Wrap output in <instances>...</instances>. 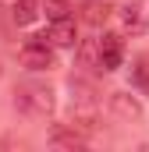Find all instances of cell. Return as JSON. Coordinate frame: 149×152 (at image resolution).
Wrapping results in <instances>:
<instances>
[{
	"label": "cell",
	"mask_w": 149,
	"mask_h": 152,
	"mask_svg": "<svg viewBox=\"0 0 149 152\" xmlns=\"http://www.w3.org/2000/svg\"><path fill=\"white\" fill-rule=\"evenodd\" d=\"M39 14H43V11H39V0H18V4L11 7V21H14V25H21V28H25V25H32Z\"/></svg>",
	"instance_id": "obj_7"
},
{
	"label": "cell",
	"mask_w": 149,
	"mask_h": 152,
	"mask_svg": "<svg viewBox=\"0 0 149 152\" xmlns=\"http://www.w3.org/2000/svg\"><path fill=\"white\" fill-rule=\"evenodd\" d=\"M14 110L25 113V117H36V120H46L57 110V96L43 81H21L14 88Z\"/></svg>",
	"instance_id": "obj_1"
},
{
	"label": "cell",
	"mask_w": 149,
	"mask_h": 152,
	"mask_svg": "<svg viewBox=\"0 0 149 152\" xmlns=\"http://www.w3.org/2000/svg\"><path fill=\"white\" fill-rule=\"evenodd\" d=\"M39 11L50 18V21H60V18H71V0H39Z\"/></svg>",
	"instance_id": "obj_8"
},
{
	"label": "cell",
	"mask_w": 149,
	"mask_h": 152,
	"mask_svg": "<svg viewBox=\"0 0 149 152\" xmlns=\"http://www.w3.org/2000/svg\"><path fill=\"white\" fill-rule=\"evenodd\" d=\"M121 60H124V42H121V36L107 32V36L96 39V67H103V71H117Z\"/></svg>",
	"instance_id": "obj_3"
},
{
	"label": "cell",
	"mask_w": 149,
	"mask_h": 152,
	"mask_svg": "<svg viewBox=\"0 0 149 152\" xmlns=\"http://www.w3.org/2000/svg\"><path fill=\"white\" fill-rule=\"evenodd\" d=\"M50 145H57V149H82V145H85V134L74 131L71 124H68V127L57 124V127L50 131Z\"/></svg>",
	"instance_id": "obj_5"
},
{
	"label": "cell",
	"mask_w": 149,
	"mask_h": 152,
	"mask_svg": "<svg viewBox=\"0 0 149 152\" xmlns=\"http://www.w3.org/2000/svg\"><path fill=\"white\" fill-rule=\"evenodd\" d=\"M50 46H60V50H71L78 42V28H74L71 18H60V21H50V32H46Z\"/></svg>",
	"instance_id": "obj_4"
},
{
	"label": "cell",
	"mask_w": 149,
	"mask_h": 152,
	"mask_svg": "<svg viewBox=\"0 0 149 152\" xmlns=\"http://www.w3.org/2000/svg\"><path fill=\"white\" fill-rule=\"evenodd\" d=\"M21 64L25 67H32V71H46V67H53V46L46 42V36H36L29 39L25 46H21Z\"/></svg>",
	"instance_id": "obj_2"
},
{
	"label": "cell",
	"mask_w": 149,
	"mask_h": 152,
	"mask_svg": "<svg viewBox=\"0 0 149 152\" xmlns=\"http://www.w3.org/2000/svg\"><path fill=\"white\" fill-rule=\"evenodd\" d=\"M110 110L121 113V117H128V120H139L142 117V103L135 96H128V92H110Z\"/></svg>",
	"instance_id": "obj_6"
},
{
	"label": "cell",
	"mask_w": 149,
	"mask_h": 152,
	"mask_svg": "<svg viewBox=\"0 0 149 152\" xmlns=\"http://www.w3.org/2000/svg\"><path fill=\"white\" fill-rule=\"evenodd\" d=\"M135 81H139L142 88H149V60H139V71H135Z\"/></svg>",
	"instance_id": "obj_9"
}]
</instances>
